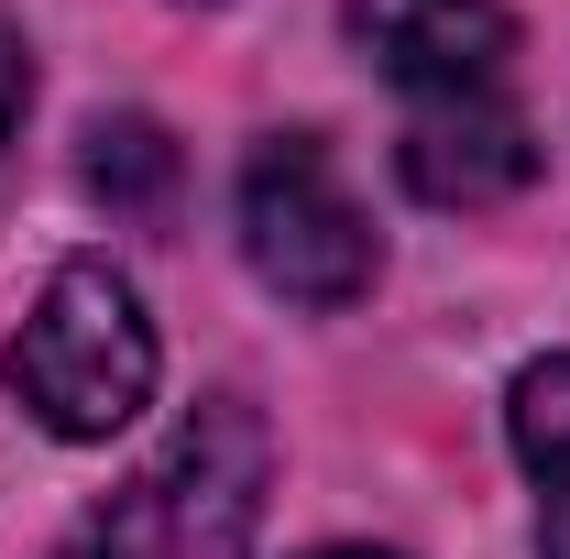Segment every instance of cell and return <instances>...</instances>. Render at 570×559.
<instances>
[{"label":"cell","instance_id":"1","mask_svg":"<svg viewBox=\"0 0 570 559\" xmlns=\"http://www.w3.org/2000/svg\"><path fill=\"white\" fill-rule=\"evenodd\" d=\"M264 483H275L264 418L242 395H209L142 450L132 483H110L77 516L56 559H253Z\"/></svg>","mask_w":570,"mask_h":559},{"label":"cell","instance_id":"2","mask_svg":"<svg viewBox=\"0 0 570 559\" xmlns=\"http://www.w3.org/2000/svg\"><path fill=\"white\" fill-rule=\"evenodd\" d=\"M11 395L56 439H110L154 406V318L121 264H56L22 341H11Z\"/></svg>","mask_w":570,"mask_h":559},{"label":"cell","instance_id":"3","mask_svg":"<svg viewBox=\"0 0 570 559\" xmlns=\"http://www.w3.org/2000/svg\"><path fill=\"white\" fill-rule=\"evenodd\" d=\"M242 253L285 307H352L384 275V242L318 133H264L242 154Z\"/></svg>","mask_w":570,"mask_h":559},{"label":"cell","instance_id":"4","mask_svg":"<svg viewBox=\"0 0 570 559\" xmlns=\"http://www.w3.org/2000/svg\"><path fill=\"white\" fill-rule=\"evenodd\" d=\"M341 33L373 77L406 99H461V88H515V11L504 0H341Z\"/></svg>","mask_w":570,"mask_h":559},{"label":"cell","instance_id":"5","mask_svg":"<svg viewBox=\"0 0 570 559\" xmlns=\"http://www.w3.org/2000/svg\"><path fill=\"white\" fill-rule=\"evenodd\" d=\"M406 187L428 209H504L538 176V121L515 110V88H461V99H406L395 143Z\"/></svg>","mask_w":570,"mask_h":559},{"label":"cell","instance_id":"6","mask_svg":"<svg viewBox=\"0 0 570 559\" xmlns=\"http://www.w3.org/2000/svg\"><path fill=\"white\" fill-rule=\"evenodd\" d=\"M504 428H515V461L538 483V559H570V351L515 373Z\"/></svg>","mask_w":570,"mask_h":559},{"label":"cell","instance_id":"7","mask_svg":"<svg viewBox=\"0 0 570 559\" xmlns=\"http://www.w3.org/2000/svg\"><path fill=\"white\" fill-rule=\"evenodd\" d=\"M88 187H99L110 209H154V198L176 187V143L154 133V121H99V133H88Z\"/></svg>","mask_w":570,"mask_h":559},{"label":"cell","instance_id":"8","mask_svg":"<svg viewBox=\"0 0 570 559\" xmlns=\"http://www.w3.org/2000/svg\"><path fill=\"white\" fill-rule=\"evenodd\" d=\"M22 99H33V67H22V33L0 22V143H11V121H22Z\"/></svg>","mask_w":570,"mask_h":559},{"label":"cell","instance_id":"9","mask_svg":"<svg viewBox=\"0 0 570 559\" xmlns=\"http://www.w3.org/2000/svg\"><path fill=\"white\" fill-rule=\"evenodd\" d=\"M318 559H384V549H318Z\"/></svg>","mask_w":570,"mask_h":559}]
</instances>
